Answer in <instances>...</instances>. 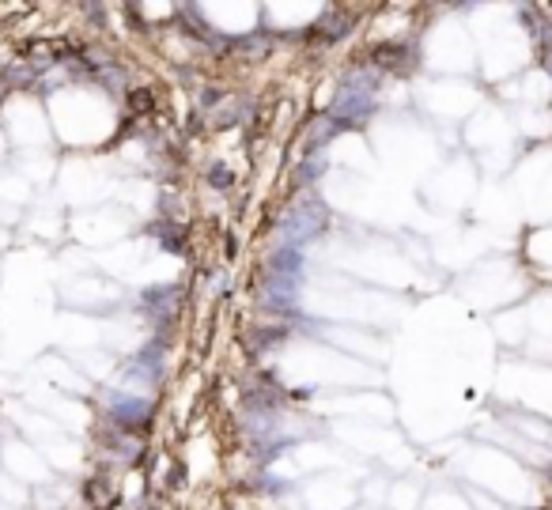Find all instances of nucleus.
I'll return each mask as SVG.
<instances>
[{
    "mask_svg": "<svg viewBox=\"0 0 552 510\" xmlns=\"http://www.w3.org/2000/svg\"><path fill=\"white\" fill-rule=\"evenodd\" d=\"M371 65L386 69V72H408L416 65V50L413 45H398V42H383L371 50Z\"/></svg>",
    "mask_w": 552,
    "mask_h": 510,
    "instance_id": "obj_1",
    "label": "nucleus"
}]
</instances>
